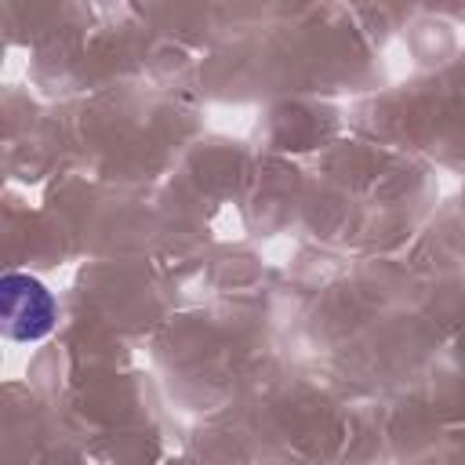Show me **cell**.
<instances>
[{
    "label": "cell",
    "mask_w": 465,
    "mask_h": 465,
    "mask_svg": "<svg viewBox=\"0 0 465 465\" xmlns=\"http://www.w3.org/2000/svg\"><path fill=\"white\" fill-rule=\"evenodd\" d=\"M58 305L51 291L25 272H7L0 280V327L11 341H40L51 334Z\"/></svg>",
    "instance_id": "obj_1"
}]
</instances>
